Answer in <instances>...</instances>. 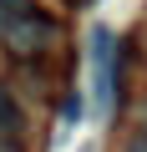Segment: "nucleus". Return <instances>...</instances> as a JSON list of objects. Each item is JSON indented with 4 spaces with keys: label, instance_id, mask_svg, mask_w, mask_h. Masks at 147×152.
I'll list each match as a JSON object with an SVG mask.
<instances>
[{
    "label": "nucleus",
    "instance_id": "1",
    "mask_svg": "<svg viewBox=\"0 0 147 152\" xmlns=\"http://www.w3.org/2000/svg\"><path fill=\"white\" fill-rule=\"evenodd\" d=\"M0 36H5V46H10V56H20V61H31V56H46L56 41H61V26L36 5L31 15H20V20H10V26H0Z\"/></svg>",
    "mask_w": 147,
    "mask_h": 152
},
{
    "label": "nucleus",
    "instance_id": "2",
    "mask_svg": "<svg viewBox=\"0 0 147 152\" xmlns=\"http://www.w3.org/2000/svg\"><path fill=\"white\" fill-rule=\"evenodd\" d=\"M91 76H97V107H112V96H117V41L107 26L91 31Z\"/></svg>",
    "mask_w": 147,
    "mask_h": 152
},
{
    "label": "nucleus",
    "instance_id": "3",
    "mask_svg": "<svg viewBox=\"0 0 147 152\" xmlns=\"http://www.w3.org/2000/svg\"><path fill=\"white\" fill-rule=\"evenodd\" d=\"M20 132V107L10 102V91L0 86V137H15Z\"/></svg>",
    "mask_w": 147,
    "mask_h": 152
},
{
    "label": "nucleus",
    "instance_id": "4",
    "mask_svg": "<svg viewBox=\"0 0 147 152\" xmlns=\"http://www.w3.org/2000/svg\"><path fill=\"white\" fill-rule=\"evenodd\" d=\"M31 10H36V0H0V26H10V20L31 15Z\"/></svg>",
    "mask_w": 147,
    "mask_h": 152
},
{
    "label": "nucleus",
    "instance_id": "5",
    "mask_svg": "<svg viewBox=\"0 0 147 152\" xmlns=\"http://www.w3.org/2000/svg\"><path fill=\"white\" fill-rule=\"evenodd\" d=\"M122 152H147V132H137V137H127V142H122Z\"/></svg>",
    "mask_w": 147,
    "mask_h": 152
},
{
    "label": "nucleus",
    "instance_id": "6",
    "mask_svg": "<svg viewBox=\"0 0 147 152\" xmlns=\"http://www.w3.org/2000/svg\"><path fill=\"white\" fill-rule=\"evenodd\" d=\"M0 152H20V142L15 137H0Z\"/></svg>",
    "mask_w": 147,
    "mask_h": 152
}]
</instances>
